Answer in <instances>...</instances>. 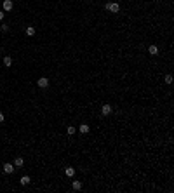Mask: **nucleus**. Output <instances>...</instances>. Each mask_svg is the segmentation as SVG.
<instances>
[{"label":"nucleus","instance_id":"f257e3e1","mask_svg":"<svg viewBox=\"0 0 174 193\" xmlns=\"http://www.w3.org/2000/svg\"><path fill=\"white\" fill-rule=\"evenodd\" d=\"M106 11L113 12V14H117V12L120 11V5L117 4V2H110V4H106Z\"/></svg>","mask_w":174,"mask_h":193},{"label":"nucleus","instance_id":"f03ea898","mask_svg":"<svg viewBox=\"0 0 174 193\" xmlns=\"http://www.w3.org/2000/svg\"><path fill=\"white\" fill-rule=\"evenodd\" d=\"M2 7H4V11H5V12H9V11H12L14 4H12V0H4V2H2Z\"/></svg>","mask_w":174,"mask_h":193},{"label":"nucleus","instance_id":"7ed1b4c3","mask_svg":"<svg viewBox=\"0 0 174 193\" xmlns=\"http://www.w3.org/2000/svg\"><path fill=\"white\" fill-rule=\"evenodd\" d=\"M37 85L40 89H47L49 87V80H47L45 77H42V78H38V82H37Z\"/></svg>","mask_w":174,"mask_h":193},{"label":"nucleus","instance_id":"20e7f679","mask_svg":"<svg viewBox=\"0 0 174 193\" xmlns=\"http://www.w3.org/2000/svg\"><path fill=\"white\" fill-rule=\"evenodd\" d=\"M110 113H111V106L110 105H103V106H101V115H103V117H108Z\"/></svg>","mask_w":174,"mask_h":193},{"label":"nucleus","instance_id":"39448f33","mask_svg":"<svg viewBox=\"0 0 174 193\" xmlns=\"http://www.w3.org/2000/svg\"><path fill=\"white\" fill-rule=\"evenodd\" d=\"M14 169H16V167H14L12 164H4V172H7V174H12Z\"/></svg>","mask_w":174,"mask_h":193},{"label":"nucleus","instance_id":"423d86ee","mask_svg":"<svg viewBox=\"0 0 174 193\" xmlns=\"http://www.w3.org/2000/svg\"><path fill=\"white\" fill-rule=\"evenodd\" d=\"M64 174L68 176V177H73V176H75V169H73V167H66V169H64Z\"/></svg>","mask_w":174,"mask_h":193},{"label":"nucleus","instance_id":"0eeeda50","mask_svg":"<svg viewBox=\"0 0 174 193\" xmlns=\"http://www.w3.org/2000/svg\"><path fill=\"white\" fill-rule=\"evenodd\" d=\"M30 181H31V179H30L28 176H23V177H21V179H19V183H21V184H23V186H26V184H30Z\"/></svg>","mask_w":174,"mask_h":193},{"label":"nucleus","instance_id":"6e6552de","mask_svg":"<svg viewBox=\"0 0 174 193\" xmlns=\"http://www.w3.org/2000/svg\"><path fill=\"white\" fill-rule=\"evenodd\" d=\"M148 52H150V54H153V56H155V54L158 52V47H157V45H150V47H148Z\"/></svg>","mask_w":174,"mask_h":193},{"label":"nucleus","instance_id":"1a4fd4ad","mask_svg":"<svg viewBox=\"0 0 174 193\" xmlns=\"http://www.w3.org/2000/svg\"><path fill=\"white\" fill-rule=\"evenodd\" d=\"M23 164H24V160H23V158H21V157H17L16 160H14V165H16V167H21V165H23Z\"/></svg>","mask_w":174,"mask_h":193},{"label":"nucleus","instance_id":"9d476101","mask_svg":"<svg viewBox=\"0 0 174 193\" xmlns=\"http://www.w3.org/2000/svg\"><path fill=\"white\" fill-rule=\"evenodd\" d=\"M80 132L82 134H87V132H89V125H87V123H82L80 125Z\"/></svg>","mask_w":174,"mask_h":193},{"label":"nucleus","instance_id":"9b49d317","mask_svg":"<svg viewBox=\"0 0 174 193\" xmlns=\"http://www.w3.org/2000/svg\"><path fill=\"white\" fill-rule=\"evenodd\" d=\"M26 35H28V37L35 35V28H33V26H28V28H26Z\"/></svg>","mask_w":174,"mask_h":193},{"label":"nucleus","instance_id":"f8f14e48","mask_svg":"<svg viewBox=\"0 0 174 193\" xmlns=\"http://www.w3.org/2000/svg\"><path fill=\"white\" fill-rule=\"evenodd\" d=\"M71 186H73V190H80V188H82V181H73V183H71Z\"/></svg>","mask_w":174,"mask_h":193},{"label":"nucleus","instance_id":"ddd939ff","mask_svg":"<svg viewBox=\"0 0 174 193\" xmlns=\"http://www.w3.org/2000/svg\"><path fill=\"white\" fill-rule=\"evenodd\" d=\"M4 64H5V66H11V64H12V58H11V56H5V58H4Z\"/></svg>","mask_w":174,"mask_h":193},{"label":"nucleus","instance_id":"4468645a","mask_svg":"<svg viewBox=\"0 0 174 193\" xmlns=\"http://www.w3.org/2000/svg\"><path fill=\"white\" fill-rule=\"evenodd\" d=\"M75 130H77V129L73 127V125H68V129H66V132H68L70 136H73V134H75Z\"/></svg>","mask_w":174,"mask_h":193},{"label":"nucleus","instance_id":"2eb2a0df","mask_svg":"<svg viewBox=\"0 0 174 193\" xmlns=\"http://www.w3.org/2000/svg\"><path fill=\"white\" fill-rule=\"evenodd\" d=\"M165 84H172V75H167V77H165Z\"/></svg>","mask_w":174,"mask_h":193},{"label":"nucleus","instance_id":"dca6fc26","mask_svg":"<svg viewBox=\"0 0 174 193\" xmlns=\"http://www.w3.org/2000/svg\"><path fill=\"white\" fill-rule=\"evenodd\" d=\"M0 28H2V31H9V26H7V24H2Z\"/></svg>","mask_w":174,"mask_h":193},{"label":"nucleus","instance_id":"f3484780","mask_svg":"<svg viewBox=\"0 0 174 193\" xmlns=\"http://www.w3.org/2000/svg\"><path fill=\"white\" fill-rule=\"evenodd\" d=\"M4 118H5V117H4V113H2V111H0V123L4 122Z\"/></svg>","mask_w":174,"mask_h":193},{"label":"nucleus","instance_id":"a211bd4d","mask_svg":"<svg viewBox=\"0 0 174 193\" xmlns=\"http://www.w3.org/2000/svg\"><path fill=\"white\" fill-rule=\"evenodd\" d=\"M4 19V11H0V21Z\"/></svg>","mask_w":174,"mask_h":193}]
</instances>
